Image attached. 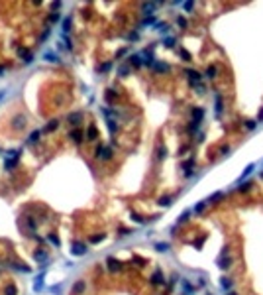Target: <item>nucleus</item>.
Here are the masks:
<instances>
[{"label": "nucleus", "instance_id": "obj_1", "mask_svg": "<svg viewBox=\"0 0 263 295\" xmlns=\"http://www.w3.org/2000/svg\"><path fill=\"white\" fill-rule=\"evenodd\" d=\"M96 156H98V157H102V159H110L112 152H110L108 148H104V146H98V148H96Z\"/></svg>", "mask_w": 263, "mask_h": 295}, {"label": "nucleus", "instance_id": "obj_2", "mask_svg": "<svg viewBox=\"0 0 263 295\" xmlns=\"http://www.w3.org/2000/svg\"><path fill=\"white\" fill-rule=\"evenodd\" d=\"M73 254H75V256H83V254H87V246L77 242L75 246H73Z\"/></svg>", "mask_w": 263, "mask_h": 295}, {"label": "nucleus", "instance_id": "obj_3", "mask_svg": "<svg viewBox=\"0 0 263 295\" xmlns=\"http://www.w3.org/2000/svg\"><path fill=\"white\" fill-rule=\"evenodd\" d=\"M81 120H83V112H73V114H69V122L73 126L81 124Z\"/></svg>", "mask_w": 263, "mask_h": 295}, {"label": "nucleus", "instance_id": "obj_4", "mask_svg": "<svg viewBox=\"0 0 263 295\" xmlns=\"http://www.w3.org/2000/svg\"><path fill=\"white\" fill-rule=\"evenodd\" d=\"M157 6H159L157 2H149V4H143V12H145V14H153V10H155Z\"/></svg>", "mask_w": 263, "mask_h": 295}, {"label": "nucleus", "instance_id": "obj_5", "mask_svg": "<svg viewBox=\"0 0 263 295\" xmlns=\"http://www.w3.org/2000/svg\"><path fill=\"white\" fill-rule=\"evenodd\" d=\"M18 165V157H8L6 161H4V167L6 169H12V167H16Z\"/></svg>", "mask_w": 263, "mask_h": 295}, {"label": "nucleus", "instance_id": "obj_6", "mask_svg": "<svg viewBox=\"0 0 263 295\" xmlns=\"http://www.w3.org/2000/svg\"><path fill=\"white\" fill-rule=\"evenodd\" d=\"M45 61H49V63H59V57H57V53H51V51H47L45 55Z\"/></svg>", "mask_w": 263, "mask_h": 295}, {"label": "nucleus", "instance_id": "obj_7", "mask_svg": "<svg viewBox=\"0 0 263 295\" xmlns=\"http://www.w3.org/2000/svg\"><path fill=\"white\" fill-rule=\"evenodd\" d=\"M83 291H85V281H77L75 287H73V293L79 295V293H83Z\"/></svg>", "mask_w": 263, "mask_h": 295}, {"label": "nucleus", "instance_id": "obj_8", "mask_svg": "<svg viewBox=\"0 0 263 295\" xmlns=\"http://www.w3.org/2000/svg\"><path fill=\"white\" fill-rule=\"evenodd\" d=\"M108 268H110L112 272H116V270H120V262L114 260V258H108Z\"/></svg>", "mask_w": 263, "mask_h": 295}, {"label": "nucleus", "instance_id": "obj_9", "mask_svg": "<svg viewBox=\"0 0 263 295\" xmlns=\"http://www.w3.org/2000/svg\"><path fill=\"white\" fill-rule=\"evenodd\" d=\"M24 126H26L24 116H16V118H14V128H16V130H20V128H24Z\"/></svg>", "mask_w": 263, "mask_h": 295}, {"label": "nucleus", "instance_id": "obj_10", "mask_svg": "<svg viewBox=\"0 0 263 295\" xmlns=\"http://www.w3.org/2000/svg\"><path fill=\"white\" fill-rule=\"evenodd\" d=\"M187 75L191 77V81H193V83H198V81H200V75H198L196 71H193V69H189V71H187Z\"/></svg>", "mask_w": 263, "mask_h": 295}, {"label": "nucleus", "instance_id": "obj_11", "mask_svg": "<svg viewBox=\"0 0 263 295\" xmlns=\"http://www.w3.org/2000/svg\"><path fill=\"white\" fill-rule=\"evenodd\" d=\"M202 108H194L193 110V118H194V122H200V118H202Z\"/></svg>", "mask_w": 263, "mask_h": 295}, {"label": "nucleus", "instance_id": "obj_12", "mask_svg": "<svg viewBox=\"0 0 263 295\" xmlns=\"http://www.w3.org/2000/svg\"><path fill=\"white\" fill-rule=\"evenodd\" d=\"M216 114H218V116L222 114V97H220V95L216 97Z\"/></svg>", "mask_w": 263, "mask_h": 295}, {"label": "nucleus", "instance_id": "obj_13", "mask_svg": "<svg viewBox=\"0 0 263 295\" xmlns=\"http://www.w3.org/2000/svg\"><path fill=\"white\" fill-rule=\"evenodd\" d=\"M71 138L75 140V142H81V138H83V132H81V130H73V132H71Z\"/></svg>", "mask_w": 263, "mask_h": 295}, {"label": "nucleus", "instance_id": "obj_14", "mask_svg": "<svg viewBox=\"0 0 263 295\" xmlns=\"http://www.w3.org/2000/svg\"><path fill=\"white\" fill-rule=\"evenodd\" d=\"M153 283H157V285H159V283H163V274H161L159 270L153 274Z\"/></svg>", "mask_w": 263, "mask_h": 295}, {"label": "nucleus", "instance_id": "obj_15", "mask_svg": "<svg viewBox=\"0 0 263 295\" xmlns=\"http://www.w3.org/2000/svg\"><path fill=\"white\" fill-rule=\"evenodd\" d=\"M57 126H59V122H57V120H51L47 126H45V132H51V130H55V128H57Z\"/></svg>", "mask_w": 263, "mask_h": 295}, {"label": "nucleus", "instance_id": "obj_16", "mask_svg": "<svg viewBox=\"0 0 263 295\" xmlns=\"http://www.w3.org/2000/svg\"><path fill=\"white\" fill-rule=\"evenodd\" d=\"M45 258H47V254H45L43 250H35V260H41V262H43Z\"/></svg>", "mask_w": 263, "mask_h": 295}, {"label": "nucleus", "instance_id": "obj_17", "mask_svg": "<svg viewBox=\"0 0 263 295\" xmlns=\"http://www.w3.org/2000/svg\"><path fill=\"white\" fill-rule=\"evenodd\" d=\"M87 136H88V140H94V138H96V128H94V126H90V128H88Z\"/></svg>", "mask_w": 263, "mask_h": 295}, {"label": "nucleus", "instance_id": "obj_18", "mask_svg": "<svg viewBox=\"0 0 263 295\" xmlns=\"http://www.w3.org/2000/svg\"><path fill=\"white\" fill-rule=\"evenodd\" d=\"M4 293H6V295H16V287H14V285H6Z\"/></svg>", "mask_w": 263, "mask_h": 295}, {"label": "nucleus", "instance_id": "obj_19", "mask_svg": "<svg viewBox=\"0 0 263 295\" xmlns=\"http://www.w3.org/2000/svg\"><path fill=\"white\" fill-rule=\"evenodd\" d=\"M155 248H157L159 252H167V250H169V244H165V242H161V244H157V246H155Z\"/></svg>", "mask_w": 263, "mask_h": 295}, {"label": "nucleus", "instance_id": "obj_20", "mask_svg": "<svg viewBox=\"0 0 263 295\" xmlns=\"http://www.w3.org/2000/svg\"><path fill=\"white\" fill-rule=\"evenodd\" d=\"M159 205H161V207H169V205H171V199H169V197H163V199L159 201Z\"/></svg>", "mask_w": 263, "mask_h": 295}, {"label": "nucleus", "instance_id": "obj_21", "mask_svg": "<svg viewBox=\"0 0 263 295\" xmlns=\"http://www.w3.org/2000/svg\"><path fill=\"white\" fill-rule=\"evenodd\" d=\"M253 167H255L253 163H251V165H247L246 169H244V173H242V177H247V175H249V173H251V171H253Z\"/></svg>", "mask_w": 263, "mask_h": 295}, {"label": "nucleus", "instance_id": "obj_22", "mask_svg": "<svg viewBox=\"0 0 263 295\" xmlns=\"http://www.w3.org/2000/svg\"><path fill=\"white\" fill-rule=\"evenodd\" d=\"M177 26H181V28H187V20H185L183 16H179V18H177Z\"/></svg>", "mask_w": 263, "mask_h": 295}, {"label": "nucleus", "instance_id": "obj_23", "mask_svg": "<svg viewBox=\"0 0 263 295\" xmlns=\"http://www.w3.org/2000/svg\"><path fill=\"white\" fill-rule=\"evenodd\" d=\"M206 77H210V79L216 77V67H208V69H206Z\"/></svg>", "mask_w": 263, "mask_h": 295}, {"label": "nucleus", "instance_id": "obj_24", "mask_svg": "<svg viewBox=\"0 0 263 295\" xmlns=\"http://www.w3.org/2000/svg\"><path fill=\"white\" fill-rule=\"evenodd\" d=\"M41 285H43V281H41V278H37V279H35V283H34V289H35V291H39Z\"/></svg>", "mask_w": 263, "mask_h": 295}, {"label": "nucleus", "instance_id": "obj_25", "mask_svg": "<svg viewBox=\"0 0 263 295\" xmlns=\"http://www.w3.org/2000/svg\"><path fill=\"white\" fill-rule=\"evenodd\" d=\"M222 287H224V289H230V287H232V281H230L228 278H224L222 279Z\"/></svg>", "mask_w": 263, "mask_h": 295}, {"label": "nucleus", "instance_id": "obj_26", "mask_svg": "<svg viewBox=\"0 0 263 295\" xmlns=\"http://www.w3.org/2000/svg\"><path fill=\"white\" fill-rule=\"evenodd\" d=\"M163 43H165L167 47H173V45H175V39H173V37H167V39H165Z\"/></svg>", "mask_w": 263, "mask_h": 295}, {"label": "nucleus", "instance_id": "obj_27", "mask_svg": "<svg viewBox=\"0 0 263 295\" xmlns=\"http://www.w3.org/2000/svg\"><path fill=\"white\" fill-rule=\"evenodd\" d=\"M183 287H185V291H187V293H193V287H191V285H189V281H185V279H183Z\"/></svg>", "mask_w": 263, "mask_h": 295}, {"label": "nucleus", "instance_id": "obj_28", "mask_svg": "<svg viewBox=\"0 0 263 295\" xmlns=\"http://www.w3.org/2000/svg\"><path fill=\"white\" fill-rule=\"evenodd\" d=\"M130 61H132L134 65H141V61H140V57H138V55H132V57H130Z\"/></svg>", "mask_w": 263, "mask_h": 295}, {"label": "nucleus", "instance_id": "obj_29", "mask_svg": "<svg viewBox=\"0 0 263 295\" xmlns=\"http://www.w3.org/2000/svg\"><path fill=\"white\" fill-rule=\"evenodd\" d=\"M108 130H110L112 134L116 132V124H114V120H108Z\"/></svg>", "mask_w": 263, "mask_h": 295}, {"label": "nucleus", "instance_id": "obj_30", "mask_svg": "<svg viewBox=\"0 0 263 295\" xmlns=\"http://www.w3.org/2000/svg\"><path fill=\"white\" fill-rule=\"evenodd\" d=\"M193 165H194V159H189V161L183 163V169H189V167H193Z\"/></svg>", "mask_w": 263, "mask_h": 295}, {"label": "nucleus", "instance_id": "obj_31", "mask_svg": "<svg viewBox=\"0 0 263 295\" xmlns=\"http://www.w3.org/2000/svg\"><path fill=\"white\" fill-rule=\"evenodd\" d=\"M49 242H53L55 246H59V238H57L55 234H49Z\"/></svg>", "mask_w": 263, "mask_h": 295}, {"label": "nucleus", "instance_id": "obj_32", "mask_svg": "<svg viewBox=\"0 0 263 295\" xmlns=\"http://www.w3.org/2000/svg\"><path fill=\"white\" fill-rule=\"evenodd\" d=\"M183 6H185V10H187V12H191V10L194 8V4H193V2H185Z\"/></svg>", "mask_w": 263, "mask_h": 295}, {"label": "nucleus", "instance_id": "obj_33", "mask_svg": "<svg viewBox=\"0 0 263 295\" xmlns=\"http://www.w3.org/2000/svg\"><path fill=\"white\" fill-rule=\"evenodd\" d=\"M155 28H157L159 32H167V28H169V26H167V24H157Z\"/></svg>", "mask_w": 263, "mask_h": 295}, {"label": "nucleus", "instance_id": "obj_34", "mask_svg": "<svg viewBox=\"0 0 263 295\" xmlns=\"http://www.w3.org/2000/svg\"><path fill=\"white\" fill-rule=\"evenodd\" d=\"M220 197H222V193H220V191H218V193H214V195H212L210 199H208V203H210V201H218Z\"/></svg>", "mask_w": 263, "mask_h": 295}, {"label": "nucleus", "instance_id": "obj_35", "mask_svg": "<svg viewBox=\"0 0 263 295\" xmlns=\"http://www.w3.org/2000/svg\"><path fill=\"white\" fill-rule=\"evenodd\" d=\"M181 55L185 57V61H191V53H189V51H185V49H183V51H181Z\"/></svg>", "mask_w": 263, "mask_h": 295}, {"label": "nucleus", "instance_id": "obj_36", "mask_svg": "<svg viewBox=\"0 0 263 295\" xmlns=\"http://www.w3.org/2000/svg\"><path fill=\"white\" fill-rule=\"evenodd\" d=\"M204 205H206V203H200V205H196V207H194V212H202Z\"/></svg>", "mask_w": 263, "mask_h": 295}, {"label": "nucleus", "instance_id": "obj_37", "mask_svg": "<svg viewBox=\"0 0 263 295\" xmlns=\"http://www.w3.org/2000/svg\"><path fill=\"white\" fill-rule=\"evenodd\" d=\"M102 238H104V234H100V236H92V238H90V242H100Z\"/></svg>", "mask_w": 263, "mask_h": 295}, {"label": "nucleus", "instance_id": "obj_38", "mask_svg": "<svg viewBox=\"0 0 263 295\" xmlns=\"http://www.w3.org/2000/svg\"><path fill=\"white\" fill-rule=\"evenodd\" d=\"M155 69H157V71H167V65H163V63H157V65H155Z\"/></svg>", "mask_w": 263, "mask_h": 295}, {"label": "nucleus", "instance_id": "obj_39", "mask_svg": "<svg viewBox=\"0 0 263 295\" xmlns=\"http://www.w3.org/2000/svg\"><path fill=\"white\" fill-rule=\"evenodd\" d=\"M37 138H39V132H34V134H32V136H30V142H32V144H34V142H35V140H37Z\"/></svg>", "mask_w": 263, "mask_h": 295}, {"label": "nucleus", "instance_id": "obj_40", "mask_svg": "<svg viewBox=\"0 0 263 295\" xmlns=\"http://www.w3.org/2000/svg\"><path fill=\"white\" fill-rule=\"evenodd\" d=\"M230 266V260H220V268H228Z\"/></svg>", "mask_w": 263, "mask_h": 295}, {"label": "nucleus", "instance_id": "obj_41", "mask_svg": "<svg viewBox=\"0 0 263 295\" xmlns=\"http://www.w3.org/2000/svg\"><path fill=\"white\" fill-rule=\"evenodd\" d=\"M69 26H71V20H65V22H63V30L67 32V30H69Z\"/></svg>", "mask_w": 263, "mask_h": 295}, {"label": "nucleus", "instance_id": "obj_42", "mask_svg": "<svg viewBox=\"0 0 263 295\" xmlns=\"http://www.w3.org/2000/svg\"><path fill=\"white\" fill-rule=\"evenodd\" d=\"M249 185H251V183H244V185H240V191H247Z\"/></svg>", "mask_w": 263, "mask_h": 295}, {"label": "nucleus", "instance_id": "obj_43", "mask_svg": "<svg viewBox=\"0 0 263 295\" xmlns=\"http://www.w3.org/2000/svg\"><path fill=\"white\" fill-rule=\"evenodd\" d=\"M108 69H110V63H104V65H100V71H102V73H104V71H108Z\"/></svg>", "mask_w": 263, "mask_h": 295}, {"label": "nucleus", "instance_id": "obj_44", "mask_svg": "<svg viewBox=\"0 0 263 295\" xmlns=\"http://www.w3.org/2000/svg\"><path fill=\"white\" fill-rule=\"evenodd\" d=\"M57 20H59V14H51L49 16V22H57Z\"/></svg>", "mask_w": 263, "mask_h": 295}, {"label": "nucleus", "instance_id": "obj_45", "mask_svg": "<svg viewBox=\"0 0 263 295\" xmlns=\"http://www.w3.org/2000/svg\"><path fill=\"white\" fill-rule=\"evenodd\" d=\"M132 218H134L136 222H143V218H141V216H138V214H132Z\"/></svg>", "mask_w": 263, "mask_h": 295}, {"label": "nucleus", "instance_id": "obj_46", "mask_svg": "<svg viewBox=\"0 0 263 295\" xmlns=\"http://www.w3.org/2000/svg\"><path fill=\"white\" fill-rule=\"evenodd\" d=\"M147 24H153V18H147V20H143V24H141V26H147Z\"/></svg>", "mask_w": 263, "mask_h": 295}, {"label": "nucleus", "instance_id": "obj_47", "mask_svg": "<svg viewBox=\"0 0 263 295\" xmlns=\"http://www.w3.org/2000/svg\"><path fill=\"white\" fill-rule=\"evenodd\" d=\"M24 61H26V63H32V61H34V55H32V53H30V55H28V57H26V59H24Z\"/></svg>", "mask_w": 263, "mask_h": 295}, {"label": "nucleus", "instance_id": "obj_48", "mask_svg": "<svg viewBox=\"0 0 263 295\" xmlns=\"http://www.w3.org/2000/svg\"><path fill=\"white\" fill-rule=\"evenodd\" d=\"M187 218H189V212H183V216L179 218V222H183V220H187Z\"/></svg>", "mask_w": 263, "mask_h": 295}, {"label": "nucleus", "instance_id": "obj_49", "mask_svg": "<svg viewBox=\"0 0 263 295\" xmlns=\"http://www.w3.org/2000/svg\"><path fill=\"white\" fill-rule=\"evenodd\" d=\"M246 126H247V128H249V130H253V128H255V122H251V120H249V122H247V124H246Z\"/></svg>", "mask_w": 263, "mask_h": 295}, {"label": "nucleus", "instance_id": "obj_50", "mask_svg": "<svg viewBox=\"0 0 263 295\" xmlns=\"http://www.w3.org/2000/svg\"><path fill=\"white\" fill-rule=\"evenodd\" d=\"M165 152H167L165 148H159V157H165Z\"/></svg>", "mask_w": 263, "mask_h": 295}, {"label": "nucleus", "instance_id": "obj_51", "mask_svg": "<svg viewBox=\"0 0 263 295\" xmlns=\"http://www.w3.org/2000/svg\"><path fill=\"white\" fill-rule=\"evenodd\" d=\"M226 295H236V293H226Z\"/></svg>", "mask_w": 263, "mask_h": 295}]
</instances>
